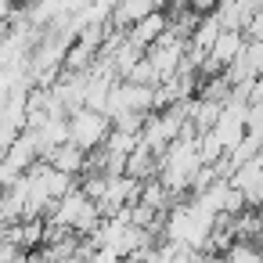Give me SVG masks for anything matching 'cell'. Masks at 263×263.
Segmentation results:
<instances>
[{
	"mask_svg": "<svg viewBox=\"0 0 263 263\" xmlns=\"http://www.w3.org/2000/svg\"><path fill=\"white\" fill-rule=\"evenodd\" d=\"M112 130H116V123H112V116L101 112V108L83 105V108L69 112V141H76V144L87 148V152H98V148L108 141Z\"/></svg>",
	"mask_w": 263,
	"mask_h": 263,
	"instance_id": "1",
	"label": "cell"
},
{
	"mask_svg": "<svg viewBox=\"0 0 263 263\" xmlns=\"http://www.w3.org/2000/svg\"><path fill=\"white\" fill-rule=\"evenodd\" d=\"M245 44H249V33H245V29H220V36H216L213 47L205 51L202 76H220V72H227V69L238 62V54L245 51Z\"/></svg>",
	"mask_w": 263,
	"mask_h": 263,
	"instance_id": "2",
	"label": "cell"
},
{
	"mask_svg": "<svg viewBox=\"0 0 263 263\" xmlns=\"http://www.w3.org/2000/svg\"><path fill=\"white\" fill-rule=\"evenodd\" d=\"M170 22H173V18H170V11H166V8H155V11H148L141 22H134V26L126 29V36H130L137 47H144V51H148L152 44H159V40L170 33Z\"/></svg>",
	"mask_w": 263,
	"mask_h": 263,
	"instance_id": "3",
	"label": "cell"
},
{
	"mask_svg": "<svg viewBox=\"0 0 263 263\" xmlns=\"http://www.w3.org/2000/svg\"><path fill=\"white\" fill-rule=\"evenodd\" d=\"M223 4V0H184V8H191V11H198V15H209V11H216Z\"/></svg>",
	"mask_w": 263,
	"mask_h": 263,
	"instance_id": "4",
	"label": "cell"
},
{
	"mask_svg": "<svg viewBox=\"0 0 263 263\" xmlns=\"http://www.w3.org/2000/svg\"><path fill=\"white\" fill-rule=\"evenodd\" d=\"M245 33H249V36H263V4H259V11L252 15V22H249Z\"/></svg>",
	"mask_w": 263,
	"mask_h": 263,
	"instance_id": "5",
	"label": "cell"
}]
</instances>
